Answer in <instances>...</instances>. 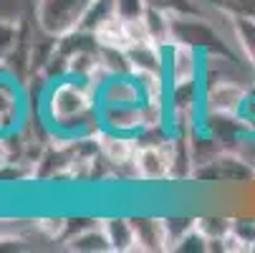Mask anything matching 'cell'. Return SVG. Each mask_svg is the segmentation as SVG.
<instances>
[{"mask_svg": "<svg viewBox=\"0 0 255 253\" xmlns=\"http://www.w3.org/2000/svg\"><path fill=\"white\" fill-rule=\"evenodd\" d=\"M202 74H205V53L179 41L164 43V76L169 84L200 81Z\"/></svg>", "mask_w": 255, "mask_h": 253, "instance_id": "3957f363", "label": "cell"}, {"mask_svg": "<svg viewBox=\"0 0 255 253\" xmlns=\"http://www.w3.org/2000/svg\"><path fill=\"white\" fill-rule=\"evenodd\" d=\"M149 3L147 0H117V15L122 20H136V18H144Z\"/></svg>", "mask_w": 255, "mask_h": 253, "instance_id": "ffe728a7", "label": "cell"}, {"mask_svg": "<svg viewBox=\"0 0 255 253\" xmlns=\"http://www.w3.org/2000/svg\"><path fill=\"white\" fill-rule=\"evenodd\" d=\"M28 238L23 233H15V231H8L5 226L0 228V253H15V251H25L28 246Z\"/></svg>", "mask_w": 255, "mask_h": 253, "instance_id": "44dd1931", "label": "cell"}, {"mask_svg": "<svg viewBox=\"0 0 255 253\" xmlns=\"http://www.w3.org/2000/svg\"><path fill=\"white\" fill-rule=\"evenodd\" d=\"M5 162V157H3V152H0V165H3Z\"/></svg>", "mask_w": 255, "mask_h": 253, "instance_id": "7402d4cb", "label": "cell"}, {"mask_svg": "<svg viewBox=\"0 0 255 253\" xmlns=\"http://www.w3.org/2000/svg\"><path fill=\"white\" fill-rule=\"evenodd\" d=\"M101 228L112 243V253H134L136 251V233L129 213H104Z\"/></svg>", "mask_w": 255, "mask_h": 253, "instance_id": "ba28073f", "label": "cell"}, {"mask_svg": "<svg viewBox=\"0 0 255 253\" xmlns=\"http://www.w3.org/2000/svg\"><path fill=\"white\" fill-rule=\"evenodd\" d=\"M134 177L147 185L169 180V160L162 144H139L134 155Z\"/></svg>", "mask_w": 255, "mask_h": 253, "instance_id": "52a82bcc", "label": "cell"}, {"mask_svg": "<svg viewBox=\"0 0 255 253\" xmlns=\"http://www.w3.org/2000/svg\"><path fill=\"white\" fill-rule=\"evenodd\" d=\"M131 215V213H129ZM134 233H136V253H164L169 251V238L164 228V218L149 210L131 215Z\"/></svg>", "mask_w": 255, "mask_h": 253, "instance_id": "8992f818", "label": "cell"}, {"mask_svg": "<svg viewBox=\"0 0 255 253\" xmlns=\"http://www.w3.org/2000/svg\"><path fill=\"white\" fill-rule=\"evenodd\" d=\"M195 228L207 241H223L233 231V213H202L197 215Z\"/></svg>", "mask_w": 255, "mask_h": 253, "instance_id": "5bb4252c", "label": "cell"}, {"mask_svg": "<svg viewBox=\"0 0 255 253\" xmlns=\"http://www.w3.org/2000/svg\"><path fill=\"white\" fill-rule=\"evenodd\" d=\"M225 3H235V0H225Z\"/></svg>", "mask_w": 255, "mask_h": 253, "instance_id": "603a6c76", "label": "cell"}, {"mask_svg": "<svg viewBox=\"0 0 255 253\" xmlns=\"http://www.w3.org/2000/svg\"><path fill=\"white\" fill-rule=\"evenodd\" d=\"M28 122L25 86L15 74L0 76V137L23 129Z\"/></svg>", "mask_w": 255, "mask_h": 253, "instance_id": "7a4b0ae2", "label": "cell"}, {"mask_svg": "<svg viewBox=\"0 0 255 253\" xmlns=\"http://www.w3.org/2000/svg\"><path fill=\"white\" fill-rule=\"evenodd\" d=\"M20 41H23L20 18L0 13V61H8L18 51Z\"/></svg>", "mask_w": 255, "mask_h": 253, "instance_id": "9a60e30c", "label": "cell"}, {"mask_svg": "<svg viewBox=\"0 0 255 253\" xmlns=\"http://www.w3.org/2000/svg\"><path fill=\"white\" fill-rule=\"evenodd\" d=\"M172 251H177V253H207L210 251V241L197 228H192L190 233H185L172 246Z\"/></svg>", "mask_w": 255, "mask_h": 253, "instance_id": "ac0fdd59", "label": "cell"}, {"mask_svg": "<svg viewBox=\"0 0 255 253\" xmlns=\"http://www.w3.org/2000/svg\"><path fill=\"white\" fill-rule=\"evenodd\" d=\"M152 8H159L169 15H190V13H200L197 0H147Z\"/></svg>", "mask_w": 255, "mask_h": 253, "instance_id": "d6986e66", "label": "cell"}, {"mask_svg": "<svg viewBox=\"0 0 255 253\" xmlns=\"http://www.w3.org/2000/svg\"><path fill=\"white\" fill-rule=\"evenodd\" d=\"M89 3L91 0H35V28L43 35L61 38V35L76 30Z\"/></svg>", "mask_w": 255, "mask_h": 253, "instance_id": "6da1fadb", "label": "cell"}, {"mask_svg": "<svg viewBox=\"0 0 255 253\" xmlns=\"http://www.w3.org/2000/svg\"><path fill=\"white\" fill-rule=\"evenodd\" d=\"M117 15V0H91V3L86 5L76 30H84V33H94L106 23V20H112Z\"/></svg>", "mask_w": 255, "mask_h": 253, "instance_id": "4fadbf2b", "label": "cell"}, {"mask_svg": "<svg viewBox=\"0 0 255 253\" xmlns=\"http://www.w3.org/2000/svg\"><path fill=\"white\" fill-rule=\"evenodd\" d=\"M144 23H147V30L152 35V41L164 46L172 41V15L159 10V8H147V13H144Z\"/></svg>", "mask_w": 255, "mask_h": 253, "instance_id": "2e32d148", "label": "cell"}, {"mask_svg": "<svg viewBox=\"0 0 255 253\" xmlns=\"http://www.w3.org/2000/svg\"><path fill=\"white\" fill-rule=\"evenodd\" d=\"M61 243L66 251H76V253H112V243H109V238L101 228V221L84 231L66 236Z\"/></svg>", "mask_w": 255, "mask_h": 253, "instance_id": "8fae6325", "label": "cell"}, {"mask_svg": "<svg viewBox=\"0 0 255 253\" xmlns=\"http://www.w3.org/2000/svg\"><path fill=\"white\" fill-rule=\"evenodd\" d=\"M233 41L243 61L255 71V15H245V13L233 15Z\"/></svg>", "mask_w": 255, "mask_h": 253, "instance_id": "7c38bea8", "label": "cell"}, {"mask_svg": "<svg viewBox=\"0 0 255 253\" xmlns=\"http://www.w3.org/2000/svg\"><path fill=\"white\" fill-rule=\"evenodd\" d=\"M141 101H144V94L134 74H114L96 86V104L139 106Z\"/></svg>", "mask_w": 255, "mask_h": 253, "instance_id": "5b68a950", "label": "cell"}, {"mask_svg": "<svg viewBox=\"0 0 255 253\" xmlns=\"http://www.w3.org/2000/svg\"><path fill=\"white\" fill-rule=\"evenodd\" d=\"M202 112H217V114H240V106L245 99L248 84L240 79H202Z\"/></svg>", "mask_w": 255, "mask_h": 253, "instance_id": "277c9868", "label": "cell"}, {"mask_svg": "<svg viewBox=\"0 0 255 253\" xmlns=\"http://www.w3.org/2000/svg\"><path fill=\"white\" fill-rule=\"evenodd\" d=\"M127 63L129 71L136 74H159L164 76V46L154 43V41H144V43H134L127 46Z\"/></svg>", "mask_w": 255, "mask_h": 253, "instance_id": "9c48e42d", "label": "cell"}, {"mask_svg": "<svg viewBox=\"0 0 255 253\" xmlns=\"http://www.w3.org/2000/svg\"><path fill=\"white\" fill-rule=\"evenodd\" d=\"M141 106V104H139ZM139 106H109V104H96L99 112V124L109 132L119 134H139L141 132V119H139Z\"/></svg>", "mask_w": 255, "mask_h": 253, "instance_id": "30bf717a", "label": "cell"}, {"mask_svg": "<svg viewBox=\"0 0 255 253\" xmlns=\"http://www.w3.org/2000/svg\"><path fill=\"white\" fill-rule=\"evenodd\" d=\"M162 218H164V228H167V238H169V251L182 236L190 233L195 228V223H197V215H187V213H164Z\"/></svg>", "mask_w": 255, "mask_h": 253, "instance_id": "e0dca14e", "label": "cell"}]
</instances>
